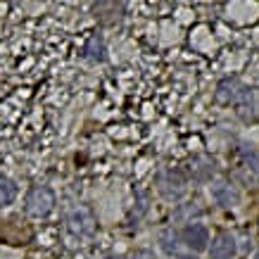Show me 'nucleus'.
<instances>
[{
  "label": "nucleus",
  "mask_w": 259,
  "mask_h": 259,
  "mask_svg": "<svg viewBox=\"0 0 259 259\" xmlns=\"http://www.w3.org/2000/svg\"><path fill=\"white\" fill-rule=\"evenodd\" d=\"M55 204H57V197L48 186H33V188L26 193L24 209H26V214L33 217V219H46V217L53 214Z\"/></svg>",
  "instance_id": "nucleus-1"
},
{
  "label": "nucleus",
  "mask_w": 259,
  "mask_h": 259,
  "mask_svg": "<svg viewBox=\"0 0 259 259\" xmlns=\"http://www.w3.org/2000/svg\"><path fill=\"white\" fill-rule=\"evenodd\" d=\"M157 190L164 200H181L188 190V176L183 169H166L157 176Z\"/></svg>",
  "instance_id": "nucleus-2"
},
{
  "label": "nucleus",
  "mask_w": 259,
  "mask_h": 259,
  "mask_svg": "<svg viewBox=\"0 0 259 259\" xmlns=\"http://www.w3.org/2000/svg\"><path fill=\"white\" fill-rule=\"evenodd\" d=\"M67 224H69V231L74 236H91L95 233V226H98V219H95V214L91 207L86 204H79V207H74L67 217Z\"/></svg>",
  "instance_id": "nucleus-3"
},
{
  "label": "nucleus",
  "mask_w": 259,
  "mask_h": 259,
  "mask_svg": "<svg viewBox=\"0 0 259 259\" xmlns=\"http://www.w3.org/2000/svg\"><path fill=\"white\" fill-rule=\"evenodd\" d=\"M181 238H183L186 247H190L193 252H202L209 247V231H207V226L197 224V221H190L188 226L183 228Z\"/></svg>",
  "instance_id": "nucleus-4"
},
{
  "label": "nucleus",
  "mask_w": 259,
  "mask_h": 259,
  "mask_svg": "<svg viewBox=\"0 0 259 259\" xmlns=\"http://www.w3.org/2000/svg\"><path fill=\"white\" fill-rule=\"evenodd\" d=\"M207 250H209V259H233L238 252L236 238L231 233H219Z\"/></svg>",
  "instance_id": "nucleus-5"
},
{
  "label": "nucleus",
  "mask_w": 259,
  "mask_h": 259,
  "mask_svg": "<svg viewBox=\"0 0 259 259\" xmlns=\"http://www.w3.org/2000/svg\"><path fill=\"white\" fill-rule=\"evenodd\" d=\"M243 83L236 79V76H226V79L219 81V86H217V93H214V100L219 102V105H233L238 100V95L243 91Z\"/></svg>",
  "instance_id": "nucleus-6"
},
{
  "label": "nucleus",
  "mask_w": 259,
  "mask_h": 259,
  "mask_svg": "<svg viewBox=\"0 0 259 259\" xmlns=\"http://www.w3.org/2000/svg\"><path fill=\"white\" fill-rule=\"evenodd\" d=\"M233 105H236V114L240 119H245V121L254 119V110H257V91H254V88H243Z\"/></svg>",
  "instance_id": "nucleus-7"
},
{
  "label": "nucleus",
  "mask_w": 259,
  "mask_h": 259,
  "mask_svg": "<svg viewBox=\"0 0 259 259\" xmlns=\"http://www.w3.org/2000/svg\"><path fill=\"white\" fill-rule=\"evenodd\" d=\"M212 197L217 200V204H221V207H236L238 202H240V193H238L231 183H226V181H219L217 186H212Z\"/></svg>",
  "instance_id": "nucleus-8"
},
{
  "label": "nucleus",
  "mask_w": 259,
  "mask_h": 259,
  "mask_svg": "<svg viewBox=\"0 0 259 259\" xmlns=\"http://www.w3.org/2000/svg\"><path fill=\"white\" fill-rule=\"evenodd\" d=\"M214 162L207 157H195L193 162L188 164V174L193 181H209L214 176Z\"/></svg>",
  "instance_id": "nucleus-9"
},
{
  "label": "nucleus",
  "mask_w": 259,
  "mask_h": 259,
  "mask_svg": "<svg viewBox=\"0 0 259 259\" xmlns=\"http://www.w3.org/2000/svg\"><path fill=\"white\" fill-rule=\"evenodd\" d=\"M17 183L12 179H8L5 174H0V207H10L17 200Z\"/></svg>",
  "instance_id": "nucleus-10"
},
{
  "label": "nucleus",
  "mask_w": 259,
  "mask_h": 259,
  "mask_svg": "<svg viewBox=\"0 0 259 259\" xmlns=\"http://www.w3.org/2000/svg\"><path fill=\"white\" fill-rule=\"evenodd\" d=\"M88 53H91V57H93L95 62L105 60V43H102L100 36H93V38L88 40Z\"/></svg>",
  "instance_id": "nucleus-11"
},
{
  "label": "nucleus",
  "mask_w": 259,
  "mask_h": 259,
  "mask_svg": "<svg viewBox=\"0 0 259 259\" xmlns=\"http://www.w3.org/2000/svg\"><path fill=\"white\" fill-rule=\"evenodd\" d=\"M176 247H179V243H176V233H174V231H164V233H162V250H164L166 254H174Z\"/></svg>",
  "instance_id": "nucleus-12"
},
{
  "label": "nucleus",
  "mask_w": 259,
  "mask_h": 259,
  "mask_svg": "<svg viewBox=\"0 0 259 259\" xmlns=\"http://www.w3.org/2000/svg\"><path fill=\"white\" fill-rule=\"evenodd\" d=\"M179 259H197V257H193V254H183V257H179Z\"/></svg>",
  "instance_id": "nucleus-13"
},
{
  "label": "nucleus",
  "mask_w": 259,
  "mask_h": 259,
  "mask_svg": "<svg viewBox=\"0 0 259 259\" xmlns=\"http://www.w3.org/2000/svg\"><path fill=\"white\" fill-rule=\"evenodd\" d=\"M254 259H259V252H257V254H254Z\"/></svg>",
  "instance_id": "nucleus-14"
},
{
  "label": "nucleus",
  "mask_w": 259,
  "mask_h": 259,
  "mask_svg": "<svg viewBox=\"0 0 259 259\" xmlns=\"http://www.w3.org/2000/svg\"><path fill=\"white\" fill-rule=\"evenodd\" d=\"M145 259H152V257H145Z\"/></svg>",
  "instance_id": "nucleus-15"
}]
</instances>
